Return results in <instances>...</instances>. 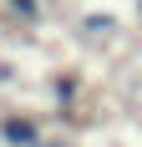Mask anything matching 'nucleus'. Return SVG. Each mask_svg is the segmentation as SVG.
Listing matches in <instances>:
<instances>
[{
	"label": "nucleus",
	"instance_id": "f257e3e1",
	"mask_svg": "<svg viewBox=\"0 0 142 147\" xmlns=\"http://www.w3.org/2000/svg\"><path fill=\"white\" fill-rule=\"evenodd\" d=\"M46 137H41V122L36 117H20V112H15V117H5L0 122V147H41Z\"/></svg>",
	"mask_w": 142,
	"mask_h": 147
},
{
	"label": "nucleus",
	"instance_id": "f03ea898",
	"mask_svg": "<svg viewBox=\"0 0 142 147\" xmlns=\"http://www.w3.org/2000/svg\"><path fill=\"white\" fill-rule=\"evenodd\" d=\"M76 91H81V81H76V76H56V81H51V96H56L61 107L76 102Z\"/></svg>",
	"mask_w": 142,
	"mask_h": 147
},
{
	"label": "nucleus",
	"instance_id": "7ed1b4c3",
	"mask_svg": "<svg viewBox=\"0 0 142 147\" xmlns=\"http://www.w3.org/2000/svg\"><path fill=\"white\" fill-rule=\"evenodd\" d=\"M5 5H10L26 26H36V20H41V0H5Z\"/></svg>",
	"mask_w": 142,
	"mask_h": 147
},
{
	"label": "nucleus",
	"instance_id": "20e7f679",
	"mask_svg": "<svg viewBox=\"0 0 142 147\" xmlns=\"http://www.w3.org/2000/svg\"><path fill=\"white\" fill-rule=\"evenodd\" d=\"M81 26H86V30H91V36H107V30H112V26H117V20H112V15H86Z\"/></svg>",
	"mask_w": 142,
	"mask_h": 147
},
{
	"label": "nucleus",
	"instance_id": "39448f33",
	"mask_svg": "<svg viewBox=\"0 0 142 147\" xmlns=\"http://www.w3.org/2000/svg\"><path fill=\"white\" fill-rule=\"evenodd\" d=\"M41 147H71V142H56V137H46V142H41Z\"/></svg>",
	"mask_w": 142,
	"mask_h": 147
}]
</instances>
